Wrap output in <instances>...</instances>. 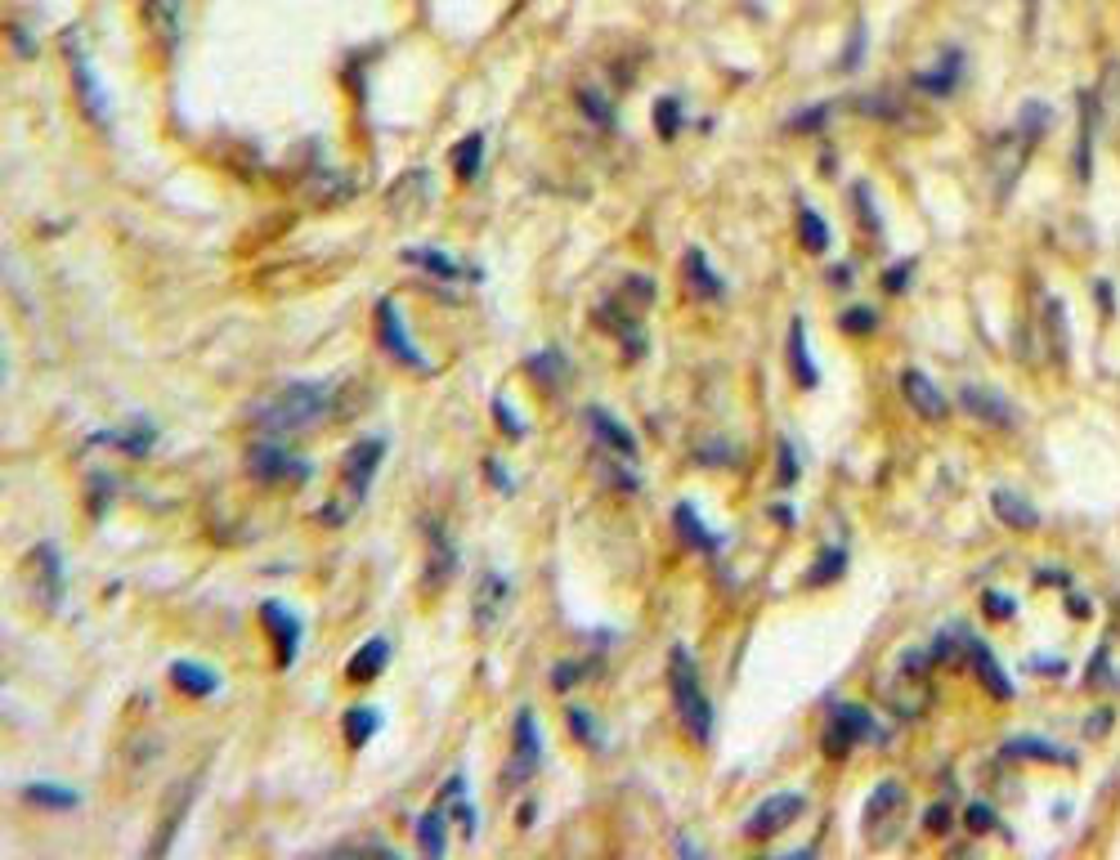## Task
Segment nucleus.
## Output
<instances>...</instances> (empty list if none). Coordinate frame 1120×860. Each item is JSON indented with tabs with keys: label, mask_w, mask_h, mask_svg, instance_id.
Returning a JSON list of instances; mask_svg holds the SVG:
<instances>
[{
	"label": "nucleus",
	"mask_w": 1120,
	"mask_h": 860,
	"mask_svg": "<svg viewBox=\"0 0 1120 860\" xmlns=\"http://www.w3.org/2000/svg\"><path fill=\"white\" fill-rule=\"evenodd\" d=\"M247 475L260 479V484H306L314 471L306 458H291L283 439H270L260 435L251 448H247Z\"/></svg>",
	"instance_id": "39448f33"
},
{
	"label": "nucleus",
	"mask_w": 1120,
	"mask_h": 860,
	"mask_svg": "<svg viewBox=\"0 0 1120 860\" xmlns=\"http://www.w3.org/2000/svg\"><path fill=\"white\" fill-rule=\"evenodd\" d=\"M538 766H543V731H538V718L530 713V708H520L515 713V762H511L515 784L530 780Z\"/></svg>",
	"instance_id": "4468645a"
},
{
	"label": "nucleus",
	"mask_w": 1120,
	"mask_h": 860,
	"mask_svg": "<svg viewBox=\"0 0 1120 860\" xmlns=\"http://www.w3.org/2000/svg\"><path fill=\"white\" fill-rule=\"evenodd\" d=\"M570 731H574V739L578 744H592V749H606V735H601V726H596V718L587 713V708H570Z\"/></svg>",
	"instance_id": "c9c22d12"
},
{
	"label": "nucleus",
	"mask_w": 1120,
	"mask_h": 860,
	"mask_svg": "<svg viewBox=\"0 0 1120 860\" xmlns=\"http://www.w3.org/2000/svg\"><path fill=\"white\" fill-rule=\"evenodd\" d=\"M959 403H963L978 422H986V426H995V431H1008V426L1018 422L1013 403H1008L1004 395H995V390H982V386H963V390H959Z\"/></svg>",
	"instance_id": "dca6fc26"
},
{
	"label": "nucleus",
	"mask_w": 1120,
	"mask_h": 860,
	"mask_svg": "<svg viewBox=\"0 0 1120 860\" xmlns=\"http://www.w3.org/2000/svg\"><path fill=\"white\" fill-rule=\"evenodd\" d=\"M260 623L274 632V646H278V668H291L296 650H301V614H291L283 601H265L260 606Z\"/></svg>",
	"instance_id": "ddd939ff"
},
{
	"label": "nucleus",
	"mask_w": 1120,
	"mask_h": 860,
	"mask_svg": "<svg viewBox=\"0 0 1120 860\" xmlns=\"http://www.w3.org/2000/svg\"><path fill=\"white\" fill-rule=\"evenodd\" d=\"M23 587L32 596L36 610L54 614L67 596V574H63V551L54 543H36L27 556H23Z\"/></svg>",
	"instance_id": "20e7f679"
},
{
	"label": "nucleus",
	"mask_w": 1120,
	"mask_h": 860,
	"mask_svg": "<svg viewBox=\"0 0 1120 860\" xmlns=\"http://www.w3.org/2000/svg\"><path fill=\"white\" fill-rule=\"evenodd\" d=\"M171 682L179 695H194V699H207L220 690V672L207 668V663H194V659H175L171 663Z\"/></svg>",
	"instance_id": "a211bd4d"
},
{
	"label": "nucleus",
	"mask_w": 1120,
	"mask_h": 860,
	"mask_svg": "<svg viewBox=\"0 0 1120 860\" xmlns=\"http://www.w3.org/2000/svg\"><path fill=\"white\" fill-rule=\"evenodd\" d=\"M838 323H843V332H851V336H866V332H874V327H879V314H874V310H866V306H851Z\"/></svg>",
	"instance_id": "58836bf2"
},
{
	"label": "nucleus",
	"mask_w": 1120,
	"mask_h": 860,
	"mask_svg": "<svg viewBox=\"0 0 1120 860\" xmlns=\"http://www.w3.org/2000/svg\"><path fill=\"white\" fill-rule=\"evenodd\" d=\"M426 547H431V560H426V587H439V583H448L453 578V570H458V551H453V543H448V534L439 529V525H426Z\"/></svg>",
	"instance_id": "aec40b11"
},
{
	"label": "nucleus",
	"mask_w": 1120,
	"mask_h": 860,
	"mask_svg": "<svg viewBox=\"0 0 1120 860\" xmlns=\"http://www.w3.org/2000/svg\"><path fill=\"white\" fill-rule=\"evenodd\" d=\"M955 82H959V50H946L937 67H928V72H919V77H914V86H919V90L937 95V99H942V95H950V90H955Z\"/></svg>",
	"instance_id": "cd10ccee"
},
{
	"label": "nucleus",
	"mask_w": 1120,
	"mask_h": 860,
	"mask_svg": "<svg viewBox=\"0 0 1120 860\" xmlns=\"http://www.w3.org/2000/svg\"><path fill=\"white\" fill-rule=\"evenodd\" d=\"M923 820H928V834H942V830H950V807H942V802H937V807H932Z\"/></svg>",
	"instance_id": "49530a36"
},
{
	"label": "nucleus",
	"mask_w": 1120,
	"mask_h": 860,
	"mask_svg": "<svg viewBox=\"0 0 1120 860\" xmlns=\"http://www.w3.org/2000/svg\"><path fill=\"white\" fill-rule=\"evenodd\" d=\"M798 238H802V247H807L811 255H825V251H830V229H825V220H820L811 207L798 211Z\"/></svg>",
	"instance_id": "473e14b6"
},
{
	"label": "nucleus",
	"mask_w": 1120,
	"mask_h": 860,
	"mask_svg": "<svg viewBox=\"0 0 1120 860\" xmlns=\"http://www.w3.org/2000/svg\"><path fill=\"white\" fill-rule=\"evenodd\" d=\"M1004 753L1008 758H1040V762H1071L1067 758V749H1058V744H1049V739H1008L1004 744Z\"/></svg>",
	"instance_id": "2f4dec72"
},
{
	"label": "nucleus",
	"mask_w": 1120,
	"mask_h": 860,
	"mask_svg": "<svg viewBox=\"0 0 1120 860\" xmlns=\"http://www.w3.org/2000/svg\"><path fill=\"white\" fill-rule=\"evenodd\" d=\"M802 807H807L802 794H771L749 820H744V834H749V838H775V834H784L802 815Z\"/></svg>",
	"instance_id": "1a4fd4ad"
},
{
	"label": "nucleus",
	"mask_w": 1120,
	"mask_h": 860,
	"mask_svg": "<svg viewBox=\"0 0 1120 860\" xmlns=\"http://www.w3.org/2000/svg\"><path fill=\"white\" fill-rule=\"evenodd\" d=\"M686 278H690V291L699 296V301H722L726 296V283L713 274V265H708V255L699 247L686 251Z\"/></svg>",
	"instance_id": "412c9836"
},
{
	"label": "nucleus",
	"mask_w": 1120,
	"mask_h": 860,
	"mask_svg": "<svg viewBox=\"0 0 1120 860\" xmlns=\"http://www.w3.org/2000/svg\"><path fill=\"white\" fill-rule=\"evenodd\" d=\"M480 166H484V135L471 130V135L453 148V175H458L462 184H471V179L480 175Z\"/></svg>",
	"instance_id": "7c9ffc66"
},
{
	"label": "nucleus",
	"mask_w": 1120,
	"mask_h": 860,
	"mask_svg": "<svg viewBox=\"0 0 1120 860\" xmlns=\"http://www.w3.org/2000/svg\"><path fill=\"white\" fill-rule=\"evenodd\" d=\"M843 570H847V551H843V547L820 551L816 565H811V574H807V587H825V583H834Z\"/></svg>",
	"instance_id": "72a5a7b5"
},
{
	"label": "nucleus",
	"mask_w": 1120,
	"mask_h": 860,
	"mask_svg": "<svg viewBox=\"0 0 1120 860\" xmlns=\"http://www.w3.org/2000/svg\"><path fill=\"white\" fill-rule=\"evenodd\" d=\"M856 202H861V211H866L861 220L870 224V229H879V215H874V207H870V189H866V184H856Z\"/></svg>",
	"instance_id": "09e8293b"
},
{
	"label": "nucleus",
	"mask_w": 1120,
	"mask_h": 860,
	"mask_svg": "<svg viewBox=\"0 0 1120 860\" xmlns=\"http://www.w3.org/2000/svg\"><path fill=\"white\" fill-rule=\"evenodd\" d=\"M489 479L498 484L502 494H511V479H507V471H502V462H489Z\"/></svg>",
	"instance_id": "3c124183"
},
{
	"label": "nucleus",
	"mask_w": 1120,
	"mask_h": 860,
	"mask_svg": "<svg viewBox=\"0 0 1120 860\" xmlns=\"http://www.w3.org/2000/svg\"><path fill=\"white\" fill-rule=\"evenodd\" d=\"M386 663H390V646H386L382 637H372V641H363V646L354 650V659L346 663V682H350V686H368L372 677H382Z\"/></svg>",
	"instance_id": "6ab92c4d"
},
{
	"label": "nucleus",
	"mask_w": 1120,
	"mask_h": 860,
	"mask_svg": "<svg viewBox=\"0 0 1120 860\" xmlns=\"http://www.w3.org/2000/svg\"><path fill=\"white\" fill-rule=\"evenodd\" d=\"M95 444H112V448H122V453H130V458H144L148 448L158 444V426H153V422H135V426H126V431H103V435H95Z\"/></svg>",
	"instance_id": "4be33fe9"
},
{
	"label": "nucleus",
	"mask_w": 1120,
	"mask_h": 860,
	"mask_svg": "<svg viewBox=\"0 0 1120 860\" xmlns=\"http://www.w3.org/2000/svg\"><path fill=\"white\" fill-rule=\"evenodd\" d=\"M906 278H910V260H901V265H892V270L883 274L887 291H906Z\"/></svg>",
	"instance_id": "a18cd8bd"
},
{
	"label": "nucleus",
	"mask_w": 1120,
	"mask_h": 860,
	"mask_svg": "<svg viewBox=\"0 0 1120 860\" xmlns=\"http://www.w3.org/2000/svg\"><path fill=\"white\" fill-rule=\"evenodd\" d=\"M655 126H659L663 139H677V130H682V103H677V99H659V103H655Z\"/></svg>",
	"instance_id": "4c0bfd02"
},
{
	"label": "nucleus",
	"mask_w": 1120,
	"mask_h": 860,
	"mask_svg": "<svg viewBox=\"0 0 1120 860\" xmlns=\"http://www.w3.org/2000/svg\"><path fill=\"white\" fill-rule=\"evenodd\" d=\"M382 458H386V439L377 435V439H354L346 453H341V507H332V511H323V520L327 525H346L350 520V511H359L363 507V498H368V489H372V479H377V466H382Z\"/></svg>",
	"instance_id": "7ed1b4c3"
},
{
	"label": "nucleus",
	"mask_w": 1120,
	"mask_h": 860,
	"mask_svg": "<svg viewBox=\"0 0 1120 860\" xmlns=\"http://www.w3.org/2000/svg\"><path fill=\"white\" fill-rule=\"evenodd\" d=\"M341 726H346L350 749H363V744L382 731V713H377V708H350V713L341 718Z\"/></svg>",
	"instance_id": "c756f323"
},
{
	"label": "nucleus",
	"mask_w": 1120,
	"mask_h": 860,
	"mask_svg": "<svg viewBox=\"0 0 1120 860\" xmlns=\"http://www.w3.org/2000/svg\"><path fill=\"white\" fill-rule=\"evenodd\" d=\"M399 255H403V265H418V270H426V274H431V278H439V283L475 278V270L458 265V260L448 255V251H439V247H403Z\"/></svg>",
	"instance_id": "f3484780"
},
{
	"label": "nucleus",
	"mask_w": 1120,
	"mask_h": 860,
	"mask_svg": "<svg viewBox=\"0 0 1120 860\" xmlns=\"http://www.w3.org/2000/svg\"><path fill=\"white\" fill-rule=\"evenodd\" d=\"M1090 122H1094V99L1085 95V122H1080V148H1075V175L1080 179H1090V166H1094V158H1090Z\"/></svg>",
	"instance_id": "e433bc0d"
},
{
	"label": "nucleus",
	"mask_w": 1120,
	"mask_h": 860,
	"mask_svg": "<svg viewBox=\"0 0 1120 860\" xmlns=\"http://www.w3.org/2000/svg\"><path fill=\"white\" fill-rule=\"evenodd\" d=\"M583 417H587V426H592L596 444L610 448V453H619V458H627V462H637V453H642V448H637V435H632L614 413H606L601 403H592Z\"/></svg>",
	"instance_id": "2eb2a0df"
},
{
	"label": "nucleus",
	"mask_w": 1120,
	"mask_h": 860,
	"mask_svg": "<svg viewBox=\"0 0 1120 860\" xmlns=\"http://www.w3.org/2000/svg\"><path fill=\"white\" fill-rule=\"evenodd\" d=\"M475 627L480 632H494L498 627V619L507 614V606H511V578L502 574V570H484L480 574V583H475Z\"/></svg>",
	"instance_id": "9b49d317"
},
{
	"label": "nucleus",
	"mask_w": 1120,
	"mask_h": 860,
	"mask_svg": "<svg viewBox=\"0 0 1120 860\" xmlns=\"http://www.w3.org/2000/svg\"><path fill=\"white\" fill-rule=\"evenodd\" d=\"M825 117H830V108H816V112H807V117H794L789 126H794V130H816V126L825 122Z\"/></svg>",
	"instance_id": "de8ad7c7"
},
{
	"label": "nucleus",
	"mask_w": 1120,
	"mask_h": 860,
	"mask_svg": "<svg viewBox=\"0 0 1120 860\" xmlns=\"http://www.w3.org/2000/svg\"><path fill=\"white\" fill-rule=\"evenodd\" d=\"M672 525H677V534H682L690 547H699V551H708V556H713V551L722 547V543H718V534H708V525L695 515V507H690V502H677V511H672Z\"/></svg>",
	"instance_id": "bb28decb"
},
{
	"label": "nucleus",
	"mask_w": 1120,
	"mask_h": 860,
	"mask_svg": "<svg viewBox=\"0 0 1120 860\" xmlns=\"http://www.w3.org/2000/svg\"><path fill=\"white\" fill-rule=\"evenodd\" d=\"M798 479V458H794V444L780 439V484H794Z\"/></svg>",
	"instance_id": "c03bdc74"
},
{
	"label": "nucleus",
	"mask_w": 1120,
	"mask_h": 860,
	"mask_svg": "<svg viewBox=\"0 0 1120 860\" xmlns=\"http://www.w3.org/2000/svg\"><path fill=\"white\" fill-rule=\"evenodd\" d=\"M578 103H583V112H587V117H592L596 126H610V122H614V117H610V108H606V99L596 95V90H583V95H578Z\"/></svg>",
	"instance_id": "a19ab883"
},
{
	"label": "nucleus",
	"mask_w": 1120,
	"mask_h": 860,
	"mask_svg": "<svg viewBox=\"0 0 1120 860\" xmlns=\"http://www.w3.org/2000/svg\"><path fill=\"white\" fill-rule=\"evenodd\" d=\"M986 606H991V614H995V619H1008V614H1013V601H1008V596H999V591H986Z\"/></svg>",
	"instance_id": "8fccbe9b"
},
{
	"label": "nucleus",
	"mask_w": 1120,
	"mask_h": 860,
	"mask_svg": "<svg viewBox=\"0 0 1120 860\" xmlns=\"http://www.w3.org/2000/svg\"><path fill=\"white\" fill-rule=\"evenodd\" d=\"M578 677H587V663H556V668H551V686H556V690L578 686Z\"/></svg>",
	"instance_id": "ea45409f"
},
{
	"label": "nucleus",
	"mask_w": 1120,
	"mask_h": 860,
	"mask_svg": "<svg viewBox=\"0 0 1120 860\" xmlns=\"http://www.w3.org/2000/svg\"><path fill=\"white\" fill-rule=\"evenodd\" d=\"M963 820H968V830H973V834H986V830H995V811H991L986 802H973V807H968V815H963Z\"/></svg>",
	"instance_id": "37998d69"
},
{
	"label": "nucleus",
	"mask_w": 1120,
	"mask_h": 860,
	"mask_svg": "<svg viewBox=\"0 0 1120 860\" xmlns=\"http://www.w3.org/2000/svg\"><path fill=\"white\" fill-rule=\"evenodd\" d=\"M668 690H672V708H677L682 726L699 744L713 739V703H708V695H704L699 663L686 646H672V655H668Z\"/></svg>",
	"instance_id": "f03ea898"
},
{
	"label": "nucleus",
	"mask_w": 1120,
	"mask_h": 860,
	"mask_svg": "<svg viewBox=\"0 0 1120 860\" xmlns=\"http://www.w3.org/2000/svg\"><path fill=\"white\" fill-rule=\"evenodd\" d=\"M861 739H874V718L866 713L861 703H838L834 722L825 731V753L830 758H847V749H851V744H861Z\"/></svg>",
	"instance_id": "9d476101"
},
{
	"label": "nucleus",
	"mask_w": 1120,
	"mask_h": 860,
	"mask_svg": "<svg viewBox=\"0 0 1120 860\" xmlns=\"http://www.w3.org/2000/svg\"><path fill=\"white\" fill-rule=\"evenodd\" d=\"M789 367H794V377H798L807 390L820 386V372H816L811 350H807V319H794V327H789Z\"/></svg>",
	"instance_id": "393cba45"
},
{
	"label": "nucleus",
	"mask_w": 1120,
	"mask_h": 860,
	"mask_svg": "<svg viewBox=\"0 0 1120 860\" xmlns=\"http://www.w3.org/2000/svg\"><path fill=\"white\" fill-rule=\"evenodd\" d=\"M901 815H906V789L896 780H883L879 789L870 794V802H866V838L874 847H887L896 838Z\"/></svg>",
	"instance_id": "6e6552de"
},
{
	"label": "nucleus",
	"mask_w": 1120,
	"mask_h": 860,
	"mask_svg": "<svg viewBox=\"0 0 1120 860\" xmlns=\"http://www.w3.org/2000/svg\"><path fill=\"white\" fill-rule=\"evenodd\" d=\"M148 14H153L158 36H166V46L175 50V41H179V0H153Z\"/></svg>",
	"instance_id": "f704fd0d"
},
{
	"label": "nucleus",
	"mask_w": 1120,
	"mask_h": 860,
	"mask_svg": "<svg viewBox=\"0 0 1120 860\" xmlns=\"http://www.w3.org/2000/svg\"><path fill=\"white\" fill-rule=\"evenodd\" d=\"M332 403H336V382H287L265 403H256V426L270 439L310 435L332 417Z\"/></svg>",
	"instance_id": "f257e3e1"
},
{
	"label": "nucleus",
	"mask_w": 1120,
	"mask_h": 860,
	"mask_svg": "<svg viewBox=\"0 0 1120 860\" xmlns=\"http://www.w3.org/2000/svg\"><path fill=\"white\" fill-rule=\"evenodd\" d=\"M23 798H27V802H36V807H50V811H72V807H82V794H77V789H63V784H41V780L23 784Z\"/></svg>",
	"instance_id": "c85d7f7f"
},
{
	"label": "nucleus",
	"mask_w": 1120,
	"mask_h": 860,
	"mask_svg": "<svg viewBox=\"0 0 1120 860\" xmlns=\"http://www.w3.org/2000/svg\"><path fill=\"white\" fill-rule=\"evenodd\" d=\"M901 395H906V403L914 408L923 422H942V417L950 413V403H946V395L937 390V382H932L928 372H919V367H906V372H901Z\"/></svg>",
	"instance_id": "f8f14e48"
},
{
	"label": "nucleus",
	"mask_w": 1120,
	"mask_h": 860,
	"mask_svg": "<svg viewBox=\"0 0 1120 860\" xmlns=\"http://www.w3.org/2000/svg\"><path fill=\"white\" fill-rule=\"evenodd\" d=\"M418 843H422V851H426L431 860L444 856V843H448V807H444V802L418 815Z\"/></svg>",
	"instance_id": "a878e982"
},
{
	"label": "nucleus",
	"mask_w": 1120,
	"mask_h": 860,
	"mask_svg": "<svg viewBox=\"0 0 1120 860\" xmlns=\"http://www.w3.org/2000/svg\"><path fill=\"white\" fill-rule=\"evenodd\" d=\"M968 655H973V668L982 672V682H986V690H991L995 699H1013V686H1008V677H1004V668L995 663V655H991V646H986V641H978V637H968Z\"/></svg>",
	"instance_id": "b1692460"
},
{
	"label": "nucleus",
	"mask_w": 1120,
	"mask_h": 860,
	"mask_svg": "<svg viewBox=\"0 0 1120 860\" xmlns=\"http://www.w3.org/2000/svg\"><path fill=\"white\" fill-rule=\"evenodd\" d=\"M991 507H995V515L1004 520L1008 529H1035V525H1040V511H1035L1026 498L1008 494V489H995V494H991Z\"/></svg>",
	"instance_id": "5701e85b"
},
{
	"label": "nucleus",
	"mask_w": 1120,
	"mask_h": 860,
	"mask_svg": "<svg viewBox=\"0 0 1120 860\" xmlns=\"http://www.w3.org/2000/svg\"><path fill=\"white\" fill-rule=\"evenodd\" d=\"M494 417H498V426H502V435H507V439H520V435H525V422H520V417L511 413L507 399H494Z\"/></svg>",
	"instance_id": "79ce46f5"
},
{
	"label": "nucleus",
	"mask_w": 1120,
	"mask_h": 860,
	"mask_svg": "<svg viewBox=\"0 0 1120 860\" xmlns=\"http://www.w3.org/2000/svg\"><path fill=\"white\" fill-rule=\"evenodd\" d=\"M377 341H382V350H386L395 363L422 372V377H431V372H435L431 359L413 346V336H408V327H403V319H399V306L390 301V296H382V301H377Z\"/></svg>",
	"instance_id": "0eeeda50"
},
{
	"label": "nucleus",
	"mask_w": 1120,
	"mask_h": 860,
	"mask_svg": "<svg viewBox=\"0 0 1120 860\" xmlns=\"http://www.w3.org/2000/svg\"><path fill=\"white\" fill-rule=\"evenodd\" d=\"M63 54H67V67H72V82H77V95H82L86 117H90L99 130H108V126H112V112H108L112 103H108V90H103V82H99L90 54L82 50L77 36H63Z\"/></svg>",
	"instance_id": "423d86ee"
}]
</instances>
